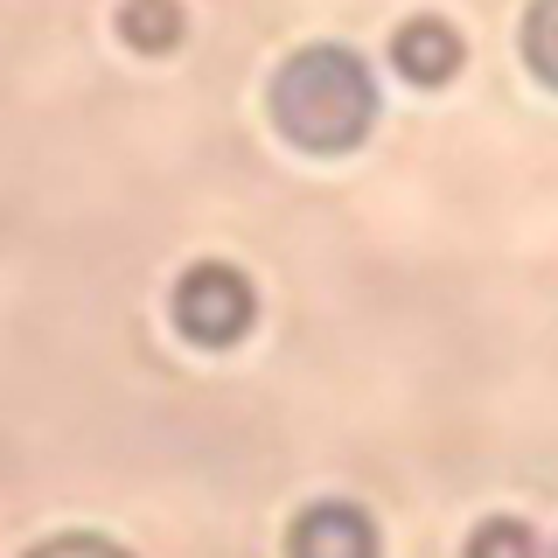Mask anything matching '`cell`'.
Listing matches in <instances>:
<instances>
[{"mask_svg":"<svg viewBox=\"0 0 558 558\" xmlns=\"http://www.w3.org/2000/svg\"><path fill=\"white\" fill-rule=\"evenodd\" d=\"M119 35L140 57H168L182 43V0H126L119 8Z\"/></svg>","mask_w":558,"mask_h":558,"instance_id":"5b68a950","label":"cell"},{"mask_svg":"<svg viewBox=\"0 0 558 558\" xmlns=\"http://www.w3.org/2000/svg\"><path fill=\"white\" fill-rule=\"evenodd\" d=\"M461 558H537V537L523 517H488L468 531V551Z\"/></svg>","mask_w":558,"mask_h":558,"instance_id":"8992f818","label":"cell"},{"mask_svg":"<svg viewBox=\"0 0 558 558\" xmlns=\"http://www.w3.org/2000/svg\"><path fill=\"white\" fill-rule=\"evenodd\" d=\"M461 35H453L447 22H433V14H418V22H405L391 35V63L405 70L412 84H447L453 70H461Z\"/></svg>","mask_w":558,"mask_h":558,"instance_id":"277c9868","label":"cell"},{"mask_svg":"<svg viewBox=\"0 0 558 558\" xmlns=\"http://www.w3.org/2000/svg\"><path fill=\"white\" fill-rule=\"evenodd\" d=\"M287 558H377V523L356 502H314L293 517Z\"/></svg>","mask_w":558,"mask_h":558,"instance_id":"3957f363","label":"cell"},{"mask_svg":"<svg viewBox=\"0 0 558 558\" xmlns=\"http://www.w3.org/2000/svg\"><path fill=\"white\" fill-rule=\"evenodd\" d=\"M174 328H182L196 349H231L244 342V328L258 322V293L252 279L238 266H223V258H196L182 279H174Z\"/></svg>","mask_w":558,"mask_h":558,"instance_id":"7a4b0ae2","label":"cell"},{"mask_svg":"<svg viewBox=\"0 0 558 558\" xmlns=\"http://www.w3.org/2000/svg\"><path fill=\"white\" fill-rule=\"evenodd\" d=\"M272 119H279V133L307 154H349L377 119V84H371V70H363L356 49L314 43V49L279 63Z\"/></svg>","mask_w":558,"mask_h":558,"instance_id":"6da1fadb","label":"cell"},{"mask_svg":"<svg viewBox=\"0 0 558 558\" xmlns=\"http://www.w3.org/2000/svg\"><path fill=\"white\" fill-rule=\"evenodd\" d=\"M523 57H531V70L558 92V0H537V8L523 14Z\"/></svg>","mask_w":558,"mask_h":558,"instance_id":"52a82bcc","label":"cell"},{"mask_svg":"<svg viewBox=\"0 0 558 558\" xmlns=\"http://www.w3.org/2000/svg\"><path fill=\"white\" fill-rule=\"evenodd\" d=\"M28 558H133V551H126V545H112V537L70 531V537H49V545H35Z\"/></svg>","mask_w":558,"mask_h":558,"instance_id":"ba28073f","label":"cell"}]
</instances>
